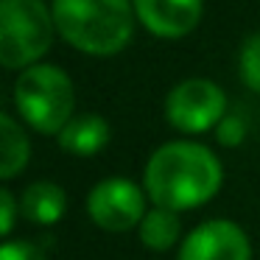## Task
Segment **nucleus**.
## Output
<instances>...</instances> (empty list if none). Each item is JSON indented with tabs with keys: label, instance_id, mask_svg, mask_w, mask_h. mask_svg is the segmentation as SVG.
<instances>
[{
	"label": "nucleus",
	"instance_id": "11",
	"mask_svg": "<svg viewBox=\"0 0 260 260\" xmlns=\"http://www.w3.org/2000/svg\"><path fill=\"white\" fill-rule=\"evenodd\" d=\"M31 159V143L23 129V120H17L12 112L0 115V179L9 182L20 176V171Z\"/></svg>",
	"mask_w": 260,
	"mask_h": 260
},
{
	"label": "nucleus",
	"instance_id": "12",
	"mask_svg": "<svg viewBox=\"0 0 260 260\" xmlns=\"http://www.w3.org/2000/svg\"><path fill=\"white\" fill-rule=\"evenodd\" d=\"M137 232H140V241H143V246H146V249H151V252H168V249L176 246V243H182L179 241V238H182L179 213L151 204L148 213L143 215Z\"/></svg>",
	"mask_w": 260,
	"mask_h": 260
},
{
	"label": "nucleus",
	"instance_id": "7",
	"mask_svg": "<svg viewBox=\"0 0 260 260\" xmlns=\"http://www.w3.org/2000/svg\"><path fill=\"white\" fill-rule=\"evenodd\" d=\"M176 260H252V241L235 221L210 218L182 238Z\"/></svg>",
	"mask_w": 260,
	"mask_h": 260
},
{
	"label": "nucleus",
	"instance_id": "3",
	"mask_svg": "<svg viewBox=\"0 0 260 260\" xmlns=\"http://www.w3.org/2000/svg\"><path fill=\"white\" fill-rule=\"evenodd\" d=\"M12 98L20 120L25 126H31L34 132H40V135L56 137L76 118L73 79L59 64H51V62H40L20 70Z\"/></svg>",
	"mask_w": 260,
	"mask_h": 260
},
{
	"label": "nucleus",
	"instance_id": "6",
	"mask_svg": "<svg viewBox=\"0 0 260 260\" xmlns=\"http://www.w3.org/2000/svg\"><path fill=\"white\" fill-rule=\"evenodd\" d=\"M146 187L126 176L101 179L87 193V215L95 226L107 232H129L140 226L146 207Z\"/></svg>",
	"mask_w": 260,
	"mask_h": 260
},
{
	"label": "nucleus",
	"instance_id": "16",
	"mask_svg": "<svg viewBox=\"0 0 260 260\" xmlns=\"http://www.w3.org/2000/svg\"><path fill=\"white\" fill-rule=\"evenodd\" d=\"M17 213H20V202L14 199V190L0 187V232H3L6 238L12 235V230H14Z\"/></svg>",
	"mask_w": 260,
	"mask_h": 260
},
{
	"label": "nucleus",
	"instance_id": "2",
	"mask_svg": "<svg viewBox=\"0 0 260 260\" xmlns=\"http://www.w3.org/2000/svg\"><path fill=\"white\" fill-rule=\"evenodd\" d=\"M51 9L59 37L87 56H115L135 37L132 0H53Z\"/></svg>",
	"mask_w": 260,
	"mask_h": 260
},
{
	"label": "nucleus",
	"instance_id": "9",
	"mask_svg": "<svg viewBox=\"0 0 260 260\" xmlns=\"http://www.w3.org/2000/svg\"><path fill=\"white\" fill-rule=\"evenodd\" d=\"M112 140V126L104 115L95 112H84L76 115L68 126L56 135V143L64 154H73V157H95Z\"/></svg>",
	"mask_w": 260,
	"mask_h": 260
},
{
	"label": "nucleus",
	"instance_id": "14",
	"mask_svg": "<svg viewBox=\"0 0 260 260\" xmlns=\"http://www.w3.org/2000/svg\"><path fill=\"white\" fill-rule=\"evenodd\" d=\"M0 260H48L42 249L31 241H14L6 238V243L0 246Z\"/></svg>",
	"mask_w": 260,
	"mask_h": 260
},
{
	"label": "nucleus",
	"instance_id": "8",
	"mask_svg": "<svg viewBox=\"0 0 260 260\" xmlns=\"http://www.w3.org/2000/svg\"><path fill=\"white\" fill-rule=\"evenodd\" d=\"M137 23L159 40H182L202 23L204 0H132Z\"/></svg>",
	"mask_w": 260,
	"mask_h": 260
},
{
	"label": "nucleus",
	"instance_id": "5",
	"mask_svg": "<svg viewBox=\"0 0 260 260\" xmlns=\"http://www.w3.org/2000/svg\"><path fill=\"white\" fill-rule=\"evenodd\" d=\"M226 115V92L213 79H185L171 87L165 98V120L185 135H204L210 129H218Z\"/></svg>",
	"mask_w": 260,
	"mask_h": 260
},
{
	"label": "nucleus",
	"instance_id": "1",
	"mask_svg": "<svg viewBox=\"0 0 260 260\" xmlns=\"http://www.w3.org/2000/svg\"><path fill=\"white\" fill-rule=\"evenodd\" d=\"M224 185V165L213 148L193 140H171L154 148L143 171V187L151 204L174 213L213 202Z\"/></svg>",
	"mask_w": 260,
	"mask_h": 260
},
{
	"label": "nucleus",
	"instance_id": "4",
	"mask_svg": "<svg viewBox=\"0 0 260 260\" xmlns=\"http://www.w3.org/2000/svg\"><path fill=\"white\" fill-rule=\"evenodd\" d=\"M59 37L45 0H0V64L25 70L40 64Z\"/></svg>",
	"mask_w": 260,
	"mask_h": 260
},
{
	"label": "nucleus",
	"instance_id": "10",
	"mask_svg": "<svg viewBox=\"0 0 260 260\" xmlns=\"http://www.w3.org/2000/svg\"><path fill=\"white\" fill-rule=\"evenodd\" d=\"M68 210V193L51 179L31 182L20 196V215L37 226H53Z\"/></svg>",
	"mask_w": 260,
	"mask_h": 260
},
{
	"label": "nucleus",
	"instance_id": "13",
	"mask_svg": "<svg viewBox=\"0 0 260 260\" xmlns=\"http://www.w3.org/2000/svg\"><path fill=\"white\" fill-rule=\"evenodd\" d=\"M238 76L252 92H260V31L241 45L238 53Z\"/></svg>",
	"mask_w": 260,
	"mask_h": 260
},
{
	"label": "nucleus",
	"instance_id": "15",
	"mask_svg": "<svg viewBox=\"0 0 260 260\" xmlns=\"http://www.w3.org/2000/svg\"><path fill=\"white\" fill-rule=\"evenodd\" d=\"M215 137H218V143L235 148V146H241L243 137H246V126H243V120L238 118V115H226L218 123V129H215Z\"/></svg>",
	"mask_w": 260,
	"mask_h": 260
}]
</instances>
